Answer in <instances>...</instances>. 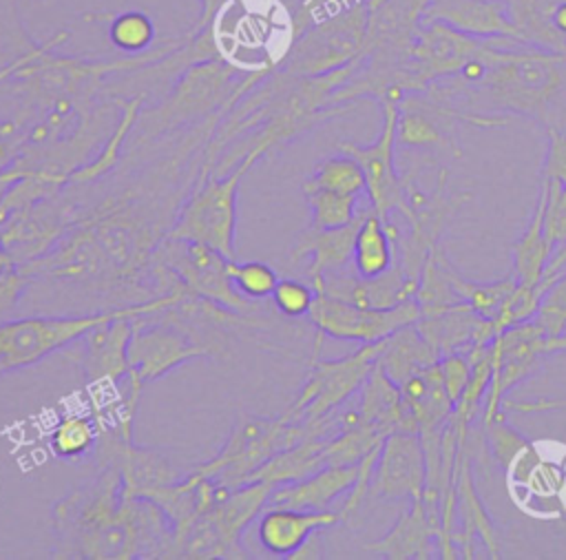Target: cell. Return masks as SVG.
Masks as SVG:
<instances>
[{
	"label": "cell",
	"instance_id": "f35d334b",
	"mask_svg": "<svg viewBox=\"0 0 566 560\" xmlns=\"http://www.w3.org/2000/svg\"><path fill=\"white\" fill-rule=\"evenodd\" d=\"M228 274H230L234 288L250 301L272 297V290L279 281V274L274 272V268L263 261H241L239 263L234 259H228Z\"/></svg>",
	"mask_w": 566,
	"mask_h": 560
},
{
	"label": "cell",
	"instance_id": "1f68e13d",
	"mask_svg": "<svg viewBox=\"0 0 566 560\" xmlns=\"http://www.w3.org/2000/svg\"><path fill=\"white\" fill-rule=\"evenodd\" d=\"M122 108H119V120L111 133V137L106 139V144L102 146L99 155L93 162H86L82 168H75L69 175V184H84V182H95L102 175H106L111 168H115L117 159H119V151L128 137V133L133 131V126L139 120L142 113V104H144V93H137L135 97L128 100H115Z\"/></svg>",
	"mask_w": 566,
	"mask_h": 560
},
{
	"label": "cell",
	"instance_id": "7bdbcfd3",
	"mask_svg": "<svg viewBox=\"0 0 566 560\" xmlns=\"http://www.w3.org/2000/svg\"><path fill=\"white\" fill-rule=\"evenodd\" d=\"M548 146L542 164V182H555L566 186V133L562 128H546Z\"/></svg>",
	"mask_w": 566,
	"mask_h": 560
},
{
	"label": "cell",
	"instance_id": "d6a6232c",
	"mask_svg": "<svg viewBox=\"0 0 566 560\" xmlns=\"http://www.w3.org/2000/svg\"><path fill=\"white\" fill-rule=\"evenodd\" d=\"M513 268L522 286H537L544 272V266L553 252L551 243L544 237V201L537 197L535 210L522 237L513 243Z\"/></svg>",
	"mask_w": 566,
	"mask_h": 560
},
{
	"label": "cell",
	"instance_id": "d4e9b609",
	"mask_svg": "<svg viewBox=\"0 0 566 560\" xmlns=\"http://www.w3.org/2000/svg\"><path fill=\"white\" fill-rule=\"evenodd\" d=\"M356 476H358V465H325L303 480L274 487L268 505L323 511L338 496L352 489V485L356 483Z\"/></svg>",
	"mask_w": 566,
	"mask_h": 560
},
{
	"label": "cell",
	"instance_id": "f1b7e54d",
	"mask_svg": "<svg viewBox=\"0 0 566 560\" xmlns=\"http://www.w3.org/2000/svg\"><path fill=\"white\" fill-rule=\"evenodd\" d=\"M396 263V241L387 228V221L378 212L367 208L354 241L352 270L363 279H374L387 272Z\"/></svg>",
	"mask_w": 566,
	"mask_h": 560
},
{
	"label": "cell",
	"instance_id": "5b68a950",
	"mask_svg": "<svg viewBox=\"0 0 566 560\" xmlns=\"http://www.w3.org/2000/svg\"><path fill=\"white\" fill-rule=\"evenodd\" d=\"M239 82V69L221 58L190 64L159 106L150 113H139V135L135 137V144L155 139L170 128L195 120L226 115L234 104L232 97Z\"/></svg>",
	"mask_w": 566,
	"mask_h": 560
},
{
	"label": "cell",
	"instance_id": "30bf717a",
	"mask_svg": "<svg viewBox=\"0 0 566 560\" xmlns=\"http://www.w3.org/2000/svg\"><path fill=\"white\" fill-rule=\"evenodd\" d=\"M199 356H214V352L172 308L133 319L128 363L144 385Z\"/></svg>",
	"mask_w": 566,
	"mask_h": 560
},
{
	"label": "cell",
	"instance_id": "7c38bea8",
	"mask_svg": "<svg viewBox=\"0 0 566 560\" xmlns=\"http://www.w3.org/2000/svg\"><path fill=\"white\" fill-rule=\"evenodd\" d=\"M489 38L462 33L444 22L420 24L405 66V95L420 93L436 80L458 75L469 62L482 60Z\"/></svg>",
	"mask_w": 566,
	"mask_h": 560
},
{
	"label": "cell",
	"instance_id": "d590c367",
	"mask_svg": "<svg viewBox=\"0 0 566 560\" xmlns=\"http://www.w3.org/2000/svg\"><path fill=\"white\" fill-rule=\"evenodd\" d=\"M97 443V425L82 414L62 416L49 438V445L60 458H77L88 454Z\"/></svg>",
	"mask_w": 566,
	"mask_h": 560
},
{
	"label": "cell",
	"instance_id": "e575fe53",
	"mask_svg": "<svg viewBox=\"0 0 566 560\" xmlns=\"http://www.w3.org/2000/svg\"><path fill=\"white\" fill-rule=\"evenodd\" d=\"M387 436L389 434H385L382 429L356 421L354 425L327 438L323 449L325 465H358L371 449L380 447Z\"/></svg>",
	"mask_w": 566,
	"mask_h": 560
},
{
	"label": "cell",
	"instance_id": "5bb4252c",
	"mask_svg": "<svg viewBox=\"0 0 566 560\" xmlns=\"http://www.w3.org/2000/svg\"><path fill=\"white\" fill-rule=\"evenodd\" d=\"M402 91L389 93L382 104V126L376 142L360 146L354 142H338V151L352 155L363 173L367 184V197L371 208L380 219H389L391 210L407 212V193L402 184V175L396 173L394 151H396V122H398V102L402 100Z\"/></svg>",
	"mask_w": 566,
	"mask_h": 560
},
{
	"label": "cell",
	"instance_id": "44dd1931",
	"mask_svg": "<svg viewBox=\"0 0 566 560\" xmlns=\"http://www.w3.org/2000/svg\"><path fill=\"white\" fill-rule=\"evenodd\" d=\"M340 522L338 511H312L272 507L261 511L256 522V538L265 551L279 558H290L312 533L329 529Z\"/></svg>",
	"mask_w": 566,
	"mask_h": 560
},
{
	"label": "cell",
	"instance_id": "2e32d148",
	"mask_svg": "<svg viewBox=\"0 0 566 560\" xmlns=\"http://www.w3.org/2000/svg\"><path fill=\"white\" fill-rule=\"evenodd\" d=\"M427 465L420 436L413 432H391L378 452L369 496L382 500H413L424 494Z\"/></svg>",
	"mask_w": 566,
	"mask_h": 560
},
{
	"label": "cell",
	"instance_id": "d6986e66",
	"mask_svg": "<svg viewBox=\"0 0 566 560\" xmlns=\"http://www.w3.org/2000/svg\"><path fill=\"white\" fill-rule=\"evenodd\" d=\"M316 292L354 303L358 308H394L402 301L416 299L418 281L407 279L396 259V263L387 272L374 279H363L347 268L329 272L323 277V283Z\"/></svg>",
	"mask_w": 566,
	"mask_h": 560
},
{
	"label": "cell",
	"instance_id": "4fadbf2b",
	"mask_svg": "<svg viewBox=\"0 0 566 560\" xmlns=\"http://www.w3.org/2000/svg\"><path fill=\"white\" fill-rule=\"evenodd\" d=\"M307 314L316 332L325 339L356 341L363 345L382 341L396 330L416 323L420 319V305L416 299H409L394 308H358L316 292Z\"/></svg>",
	"mask_w": 566,
	"mask_h": 560
},
{
	"label": "cell",
	"instance_id": "b9f144b4",
	"mask_svg": "<svg viewBox=\"0 0 566 560\" xmlns=\"http://www.w3.org/2000/svg\"><path fill=\"white\" fill-rule=\"evenodd\" d=\"M548 334V339H555L564 334L566 330V272L546 290L542 297L539 310L533 317Z\"/></svg>",
	"mask_w": 566,
	"mask_h": 560
},
{
	"label": "cell",
	"instance_id": "e0dca14e",
	"mask_svg": "<svg viewBox=\"0 0 566 560\" xmlns=\"http://www.w3.org/2000/svg\"><path fill=\"white\" fill-rule=\"evenodd\" d=\"M455 122H462L458 111L427 97L424 93H407L398 102L396 146L438 148L460 157L462 148L453 135Z\"/></svg>",
	"mask_w": 566,
	"mask_h": 560
},
{
	"label": "cell",
	"instance_id": "ab89813d",
	"mask_svg": "<svg viewBox=\"0 0 566 560\" xmlns=\"http://www.w3.org/2000/svg\"><path fill=\"white\" fill-rule=\"evenodd\" d=\"M539 197L544 201V237L555 248L566 241V186L542 182Z\"/></svg>",
	"mask_w": 566,
	"mask_h": 560
},
{
	"label": "cell",
	"instance_id": "4316f807",
	"mask_svg": "<svg viewBox=\"0 0 566 560\" xmlns=\"http://www.w3.org/2000/svg\"><path fill=\"white\" fill-rule=\"evenodd\" d=\"M438 361L440 354L424 341L416 323L405 325L389 334L387 339H382V348L376 359L382 372L398 385H402L409 376Z\"/></svg>",
	"mask_w": 566,
	"mask_h": 560
},
{
	"label": "cell",
	"instance_id": "f6af8a7d",
	"mask_svg": "<svg viewBox=\"0 0 566 560\" xmlns=\"http://www.w3.org/2000/svg\"><path fill=\"white\" fill-rule=\"evenodd\" d=\"M29 288V274L18 266H11L7 272L0 274V323L9 321L7 317L15 308L22 292Z\"/></svg>",
	"mask_w": 566,
	"mask_h": 560
},
{
	"label": "cell",
	"instance_id": "484cf974",
	"mask_svg": "<svg viewBox=\"0 0 566 560\" xmlns=\"http://www.w3.org/2000/svg\"><path fill=\"white\" fill-rule=\"evenodd\" d=\"M482 319L484 317H480L469 303H460L438 312L420 314L416 328L442 359L444 354L460 352L462 348L469 350Z\"/></svg>",
	"mask_w": 566,
	"mask_h": 560
},
{
	"label": "cell",
	"instance_id": "bcb514c9",
	"mask_svg": "<svg viewBox=\"0 0 566 560\" xmlns=\"http://www.w3.org/2000/svg\"><path fill=\"white\" fill-rule=\"evenodd\" d=\"M24 142H29V133H22L13 122H0V173H4L22 153Z\"/></svg>",
	"mask_w": 566,
	"mask_h": 560
},
{
	"label": "cell",
	"instance_id": "f546056e",
	"mask_svg": "<svg viewBox=\"0 0 566 560\" xmlns=\"http://www.w3.org/2000/svg\"><path fill=\"white\" fill-rule=\"evenodd\" d=\"M325 443L327 438L323 436H307L296 445L285 447L283 452L274 454L263 467H259L248 483L259 480V483L279 487V485L296 483L312 476L314 471L325 467V458H323Z\"/></svg>",
	"mask_w": 566,
	"mask_h": 560
},
{
	"label": "cell",
	"instance_id": "7402d4cb",
	"mask_svg": "<svg viewBox=\"0 0 566 560\" xmlns=\"http://www.w3.org/2000/svg\"><path fill=\"white\" fill-rule=\"evenodd\" d=\"M455 516L460 518V531L453 533V545L460 558H473V545L480 536L489 556L500 558V545L495 538V527L484 509L480 494L473 483L471 460L467 454V445L458 447V465H455Z\"/></svg>",
	"mask_w": 566,
	"mask_h": 560
},
{
	"label": "cell",
	"instance_id": "74e56055",
	"mask_svg": "<svg viewBox=\"0 0 566 560\" xmlns=\"http://www.w3.org/2000/svg\"><path fill=\"white\" fill-rule=\"evenodd\" d=\"M108 38L126 53H144L155 40V27L142 11H124L111 20Z\"/></svg>",
	"mask_w": 566,
	"mask_h": 560
},
{
	"label": "cell",
	"instance_id": "ac0fdd59",
	"mask_svg": "<svg viewBox=\"0 0 566 560\" xmlns=\"http://www.w3.org/2000/svg\"><path fill=\"white\" fill-rule=\"evenodd\" d=\"M367 208L358 210V215L345 226L314 228L310 224V228H305L296 235V239L290 248V259L301 261L303 257H310L307 279H310L314 290L321 288L325 274L345 270L352 263L356 232H358V226H360Z\"/></svg>",
	"mask_w": 566,
	"mask_h": 560
},
{
	"label": "cell",
	"instance_id": "3957f363",
	"mask_svg": "<svg viewBox=\"0 0 566 560\" xmlns=\"http://www.w3.org/2000/svg\"><path fill=\"white\" fill-rule=\"evenodd\" d=\"M186 299L181 292L159 294L142 303L115 305L111 310L75 314V317H29L0 323V374L27 367L40 359L62 350L64 345L82 339L97 325H104L115 319H137L142 314L159 312L172 308Z\"/></svg>",
	"mask_w": 566,
	"mask_h": 560
},
{
	"label": "cell",
	"instance_id": "836d02e7",
	"mask_svg": "<svg viewBox=\"0 0 566 560\" xmlns=\"http://www.w3.org/2000/svg\"><path fill=\"white\" fill-rule=\"evenodd\" d=\"M307 190H332L343 195H363L367 193L365 173L360 164L340 151V155L321 159L314 173L303 182V193Z\"/></svg>",
	"mask_w": 566,
	"mask_h": 560
},
{
	"label": "cell",
	"instance_id": "7dc6e473",
	"mask_svg": "<svg viewBox=\"0 0 566 560\" xmlns=\"http://www.w3.org/2000/svg\"><path fill=\"white\" fill-rule=\"evenodd\" d=\"M228 2H230V0H199L201 11H199L197 22L186 31V40H192L195 35H199L201 31H206V29L212 24V20L219 15V11H221Z\"/></svg>",
	"mask_w": 566,
	"mask_h": 560
},
{
	"label": "cell",
	"instance_id": "8fae6325",
	"mask_svg": "<svg viewBox=\"0 0 566 560\" xmlns=\"http://www.w3.org/2000/svg\"><path fill=\"white\" fill-rule=\"evenodd\" d=\"M380 348L382 341L363 343L343 359H318V354H312L305 383L283 416L292 423H312L336 412L363 387Z\"/></svg>",
	"mask_w": 566,
	"mask_h": 560
},
{
	"label": "cell",
	"instance_id": "ee69618b",
	"mask_svg": "<svg viewBox=\"0 0 566 560\" xmlns=\"http://www.w3.org/2000/svg\"><path fill=\"white\" fill-rule=\"evenodd\" d=\"M471 363L467 359V354L462 352H451V354H444L440 359V370H442V383H444V390L449 394V398L455 403L462 394V390L467 387L469 383V376H471Z\"/></svg>",
	"mask_w": 566,
	"mask_h": 560
},
{
	"label": "cell",
	"instance_id": "ffe728a7",
	"mask_svg": "<svg viewBox=\"0 0 566 560\" xmlns=\"http://www.w3.org/2000/svg\"><path fill=\"white\" fill-rule=\"evenodd\" d=\"M133 334V319H115L104 325L93 328L82 336L84 341V374L86 381L95 387L117 385L126 372L128 363V343Z\"/></svg>",
	"mask_w": 566,
	"mask_h": 560
},
{
	"label": "cell",
	"instance_id": "9c48e42d",
	"mask_svg": "<svg viewBox=\"0 0 566 560\" xmlns=\"http://www.w3.org/2000/svg\"><path fill=\"white\" fill-rule=\"evenodd\" d=\"M153 263L170 274V292L208 299L234 312L248 314L254 310V303L234 288L228 259L206 243L166 237L153 252Z\"/></svg>",
	"mask_w": 566,
	"mask_h": 560
},
{
	"label": "cell",
	"instance_id": "9a60e30c",
	"mask_svg": "<svg viewBox=\"0 0 566 560\" xmlns=\"http://www.w3.org/2000/svg\"><path fill=\"white\" fill-rule=\"evenodd\" d=\"M447 168H440L438 184L431 195H424L420 201L409 204L405 219L409 230L396 241V259L405 272L407 279L420 281V272L424 268L427 257L433 248H438V237L447 224V219L453 215L458 206H462L469 199V193L462 195H447Z\"/></svg>",
	"mask_w": 566,
	"mask_h": 560
},
{
	"label": "cell",
	"instance_id": "ba28073f",
	"mask_svg": "<svg viewBox=\"0 0 566 560\" xmlns=\"http://www.w3.org/2000/svg\"><path fill=\"white\" fill-rule=\"evenodd\" d=\"M367 18V2H356L307 27L276 69L292 77H312L356 62L363 55Z\"/></svg>",
	"mask_w": 566,
	"mask_h": 560
},
{
	"label": "cell",
	"instance_id": "c3c4849f",
	"mask_svg": "<svg viewBox=\"0 0 566 560\" xmlns=\"http://www.w3.org/2000/svg\"><path fill=\"white\" fill-rule=\"evenodd\" d=\"M553 27H555L562 35H566V2L555 9V13H553Z\"/></svg>",
	"mask_w": 566,
	"mask_h": 560
},
{
	"label": "cell",
	"instance_id": "4dcf8cb0",
	"mask_svg": "<svg viewBox=\"0 0 566 560\" xmlns=\"http://www.w3.org/2000/svg\"><path fill=\"white\" fill-rule=\"evenodd\" d=\"M566 0H504L509 18L522 42L566 53V35L553 27V13Z\"/></svg>",
	"mask_w": 566,
	"mask_h": 560
},
{
	"label": "cell",
	"instance_id": "7a4b0ae2",
	"mask_svg": "<svg viewBox=\"0 0 566 560\" xmlns=\"http://www.w3.org/2000/svg\"><path fill=\"white\" fill-rule=\"evenodd\" d=\"M564 86L566 53L509 35L478 80L464 82L453 75L431 82L420 93L458 111L471 126H504L513 115H522L551 128Z\"/></svg>",
	"mask_w": 566,
	"mask_h": 560
},
{
	"label": "cell",
	"instance_id": "8d00e7d4",
	"mask_svg": "<svg viewBox=\"0 0 566 560\" xmlns=\"http://www.w3.org/2000/svg\"><path fill=\"white\" fill-rule=\"evenodd\" d=\"M310 206L314 228H338L349 224L358 215V195H343L332 190L303 193Z\"/></svg>",
	"mask_w": 566,
	"mask_h": 560
},
{
	"label": "cell",
	"instance_id": "cb8c5ba5",
	"mask_svg": "<svg viewBox=\"0 0 566 560\" xmlns=\"http://www.w3.org/2000/svg\"><path fill=\"white\" fill-rule=\"evenodd\" d=\"M440 529L431 522L424 500L413 498L411 507L402 511L396 525L376 542L365 545V551L389 560H429L438 551Z\"/></svg>",
	"mask_w": 566,
	"mask_h": 560
},
{
	"label": "cell",
	"instance_id": "8992f818",
	"mask_svg": "<svg viewBox=\"0 0 566 560\" xmlns=\"http://www.w3.org/2000/svg\"><path fill=\"white\" fill-rule=\"evenodd\" d=\"M272 489V485L259 480L226 489L184 533L172 538V558H248L241 547V533L268 507Z\"/></svg>",
	"mask_w": 566,
	"mask_h": 560
},
{
	"label": "cell",
	"instance_id": "52a82bcc",
	"mask_svg": "<svg viewBox=\"0 0 566 560\" xmlns=\"http://www.w3.org/2000/svg\"><path fill=\"white\" fill-rule=\"evenodd\" d=\"M261 159L256 153H248L230 173L212 175L201 168L195 190L186 199L177 215V221L166 232L168 239L199 241L226 259H234V228H237V193L243 175L252 164Z\"/></svg>",
	"mask_w": 566,
	"mask_h": 560
},
{
	"label": "cell",
	"instance_id": "277c9868",
	"mask_svg": "<svg viewBox=\"0 0 566 560\" xmlns=\"http://www.w3.org/2000/svg\"><path fill=\"white\" fill-rule=\"evenodd\" d=\"M336 432L338 427L334 412L312 423H292L285 416H243L234 423L219 454L197 465L192 471L232 489L245 485L259 467H263L274 454L283 452L285 447H292L307 436L329 438Z\"/></svg>",
	"mask_w": 566,
	"mask_h": 560
},
{
	"label": "cell",
	"instance_id": "6da1fadb",
	"mask_svg": "<svg viewBox=\"0 0 566 560\" xmlns=\"http://www.w3.org/2000/svg\"><path fill=\"white\" fill-rule=\"evenodd\" d=\"M53 558L172 560V527L148 498L122 491L115 465H99L88 483L53 505Z\"/></svg>",
	"mask_w": 566,
	"mask_h": 560
},
{
	"label": "cell",
	"instance_id": "60d3db41",
	"mask_svg": "<svg viewBox=\"0 0 566 560\" xmlns=\"http://www.w3.org/2000/svg\"><path fill=\"white\" fill-rule=\"evenodd\" d=\"M316 297V290L312 288V283L298 281V279H279L274 290H272V303L274 308L290 319H298L303 314L310 312L312 301Z\"/></svg>",
	"mask_w": 566,
	"mask_h": 560
},
{
	"label": "cell",
	"instance_id": "83f0119b",
	"mask_svg": "<svg viewBox=\"0 0 566 560\" xmlns=\"http://www.w3.org/2000/svg\"><path fill=\"white\" fill-rule=\"evenodd\" d=\"M358 421L369 423L378 429H382L385 434L398 432L402 429V416H405V407H402V392L400 385L394 383L382 367L376 363L367 376V381L363 383V387L358 390Z\"/></svg>",
	"mask_w": 566,
	"mask_h": 560
},
{
	"label": "cell",
	"instance_id": "603a6c76",
	"mask_svg": "<svg viewBox=\"0 0 566 560\" xmlns=\"http://www.w3.org/2000/svg\"><path fill=\"white\" fill-rule=\"evenodd\" d=\"M436 20L475 38H517L504 0H429L420 24Z\"/></svg>",
	"mask_w": 566,
	"mask_h": 560
},
{
	"label": "cell",
	"instance_id": "681fc988",
	"mask_svg": "<svg viewBox=\"0 0 566 560\" xmlns=\"http://www.w3.org/2000/svg\"><path fill=\"white\" fill-rule=\"evenodd\" d=\"M13 263H15L13 255H11L7 248H2V246H0V274H2V272H7Z\"/></svg>",
	"mask_w": 566,
	"mask_h": 560
}]
</instances>
